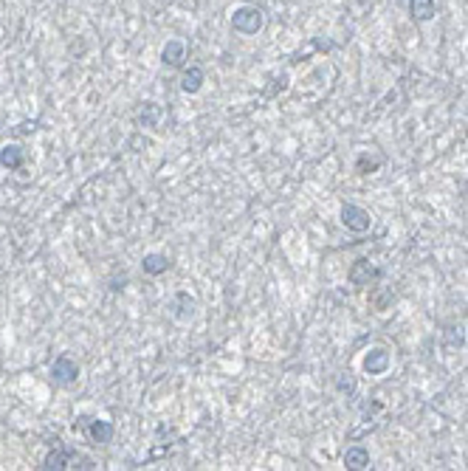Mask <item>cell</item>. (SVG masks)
<instances>
[{"mask_svg":"<svg viewBox=\"0 0 468 471\" xmlns=\"http://www.w3.org/2000/svg\"><path fill=\"white\" fill-rule=\"evenodd\" d=\"M169 257L166 254H158V251H153V254H144V260H142V271L147 274V277H158V274H164V271H169Z\"/></svg>","mask_w":468,"mask_h":471,"instance_id":"obj_13","label":"cell"},{"mask_svg":"<svg viewBox=\"0 0 468 471\" xmlns=\"http://www.w3.org/2000/svg\"><path fill=\"white\" fill-rule=\"evenodd\" d=\"M169 314H172V319H178V322H189L192 316L198 314V300H195L189 291H178V294L172 297Z\"/></svg>","mask_w":468,"mask_h":471,"instance_id":"obj_7","label":"cell"},{"mask_svg":"<svg viewBox=\"0 0 468 471\" xmlns=\"http://www.w3.org/2000/svg\"><path fill=\"white\" fill-rule=\"evenodd\" d=\"M341 223L347 226V232H356V235H364L370 226H373V218L367 209L356 206V203H344L341 206Z\"/></svg>","mask_w":468,"mask_h":471,"instance_id":"obj_4","label":"cell"},{"mask_svg":"<svg viewBox=\"0 0 468 471\" xmlns=\"http://www.w3.org/2000/svg\"><path fill=\"white\" fill-rule=\"evenodd\" d=\"M164 119V107L158 102H144V107L139 110V127H158V122Z\"/></svg>","mask_w":468,"mask_h":471,"instance_id":"obj_15","label":"cell"},{"mask_svg":"<svg viewBox=\"0 0 468 471\" xmlns=\"http://www.w3.org/2000/svg\"><path fill=\"white\" fill-rule=\"evenodd\" d=\"M43 469H48V471L96 469V463H93V460H87V457H82L74 446H65L60 438H54V440H51V452H48V455H46V460H43Z\"/></svg>","mask_w":468,"mask_h":471,"instance_id":"obj_1","label":"cell"},{"mask_svg":"<svg viewBox=\"0 0 468 471\" xmlns=\"http://www.w3.org/2000/svg\"><path fill=\"white\" fill-rule=\"evenodd\" d=\"M376 280H381V268H378L373 260L361 257V260L353 263V268H350V282H353V285H370V282H376Z\"/></svg>","mask_w":468,"mask_h":471,"instance_id":"obj_5","label":"cell"},{"mask_svg":"<svg viewBox=\"0 0 468 471\" xmlns=\"http://www.w3.org/2000/svg\"><path fill=\"white\" fill-rule=\"evenodd\" d=\"M161 63L166 68H184V63H186V43L184 40H166V46L161 48Z\"/></svg>","mask_w":468,"mask_h":471,"instance_id":"obj_9","label":"cell"},{"mask_svg":"<svg viewBox=\"0 0 468 471\" xmlns=\"http://www.w3.org/2000/svg\"><path fill=\"white\" fill-rule=\"evenodd\" d=\"M443 344L446 347H463L466 344V327L463 324H449L443 330Z\"/></svg>","mask_w":468,"mask_h":471,"instance_id":"obj_16","label":"cell"},{"mask_svg":"<svg viewBox=\"0 0 468 471\" xmlns=\"http://www.w3.org/2000/svg\"><path fill=\"white\" fill-rule=\"evenodd\" d=\"M124 285H127V274H116L110 280V291H124Z\"/></svg>","mask_w":468,"mask_h":471,"instance_id":"obj_19","label":"cell"},{"mask_svg":"<svg viewBox=\"0 0 468 471\" xmlns=\"http://www.w3.org/2000/svg\"><path fill=\"white\" fill-rule=\"evenodd\" d=\"M353 3H356L358 9H373V6H376V0H353Z\"/></svg>","mask_w":468,"mask_h":471,"instance_id":"obj_22","label":"cell"},{"mask_svg":"<svg viewBox=\"0 0 468 471\" xmlns=\"http://www.w3.org/2000/svg\"><path fill=\"white\" fill-rule=\"evenodd\" d=\"M147 144H150V142H147V139H144V136H133V139H130V147H133V150H136V153H142V150H144V147H147Z\"/></svg>","mask_w":468,"mask_h":471,"instance_id":"obj_20","label":"cell"},{"mask_svg":"<svg viewBox=\"0 0 468 471\" xmlns=\"http://www.w3.org/2000/svg\"><path fill=\"white\" fill-rule=\"evenodd\" d=\"M23 161H26V153H23L20 144H6V147H0V166H3V169L17 172V169H23Z\"/></svg>","mask_w":468,"mask_h":471,"instance_id":"obj_11","label":"cell"},{"mask_svg":"<svg viewBox=\"0 0 468 471\" xmlns=\"http://www.w3.org/2000/svg\"><path fill=\"white\" fill-rule=\"evenodd\" d=\"M51 379L57 381V384H74L79 379V364L71 359V356H57L54 359V364H51Z\"/></svg>","mask_w":468,"mask_h":471,"instance_id":"obj_6","label":"cell"},{"mask_svg":"<svg viewBox=\"0 0 468 471\" xmlns=\"http://www.w3.org/2000/svg\"><path fill=\"white\" fill-rule=\"evenodd\" d=\"M336 387H339V393L353 395V393H356V379H353L350 373H341V376L336 379Z\"/></svg>","mask_w":468,"mask_h":471,"instance_id":"obj_18","label":"cell"},{"mask_svg":"<svg viewBox=\"0 0 468 471\" xmlns=\"http://www.w3.org/2000/svg\"><path fill=\"white\" fill-rule=\"evenodd\" d=\"M82 429L85 435H87V440L90 443H96V446H107L110 440H113V435H116V429H113V423L110 420H99V418H79L77 423H74V432Z\"/></svg>","mask_w":468,"mask_h":471,"instance_id":"obj_3","label":"cell"},{"mask_svg":"<svg viewBox=\"0 0 468 471\" xmlns=\"http://www.w3.org/2000/svg\"><path fill=\"white\" fill-rule=\"evenodd\" d=\"M344 466L347 469H370V449L367 446H350L344 452Z\"/></svg>","mask_w":468,"mask_h":471,"instance_id":"obj_14","label":"cell"},{"mask_svg":"<svg viewBox=\"0 0 468 471\" xmlns=\"http://www.w3.org/2000/svg\"><path fill=\"white\" fill-rule=\"evenodd\" d=\"M203 82H206L203 68H201V65H189V68H184V74H181V90L189 93V96H195V93L203 88Z\"/></svg>","mask_w":468,"mask_h":471,"instance_id":"obj_10","label":"cell"},{"mask_svg":"<svg viewBox=\"0 0 468 471\" xmlns=\"http://www.w3.org/2000/svg\"><path fill=\"white\" fill-rule=\"evenodd\" d=\"M437 14V3L435 0H409V17L415 23H429Z\"/></svg>","mask_w":468,"mask_h":471,"instance_id":"obj_12","label":"cell"},{"mask_svg":"<svg viewBox=\"0 0 468 471\" xmlns=\"http://www.w3.org/2000/svg\"><path fill=\"white\" fill-rule=\"evenodd\" d=\"M390 364H392V356L390 350H384V347H373L364 356V373H370V376H384L390 370Z\"/></svg>","mask_w":468,"mask_h":471,"instance_id":"obj_8","label":"cell"},{"mask_svg":"<svg viewBox=\"0 0 468 471\" xmlns=\"http://www.w3.org/2000/svg\"><path fill=\"white\" fill-rule=\"evenodd\" d=\"M37 127V122H23L20 127H17V136H26V133H31Z\"/></svg>","mask_w":468,"mask_h":471,"instance_id":"obj_21","label":"cell"},{"mask_svg":"<svg viewBox=\"0 0 468 471\" xmlns=\"http://www.w3.org/2000/svg\"><path fill=\"white\" fill-rule=\"evenodd\" d=\"M381 164H384V158H381V156H370V153H361V156L356 158V172H358V175H370V172H376Z\"/></svg>","mask_w":468,"mask_h":471,"instance_id":"obj_17","label":"cell"},{"mask_svg":"<svg viewBox=\"0 0 468 471\" xmlns=\"http://www.w3.org/2000/svg\"><path fill=\"white\" fill-rule=\"evenodd\" d=\"M262 26H265V14L257 6H237L232 11V28L237 34L251 37V34H260Z\"/></svg>","mask_w":468,"mask_h":471,"instance_id":"obj_2","label":"cell"}]
</instances>
